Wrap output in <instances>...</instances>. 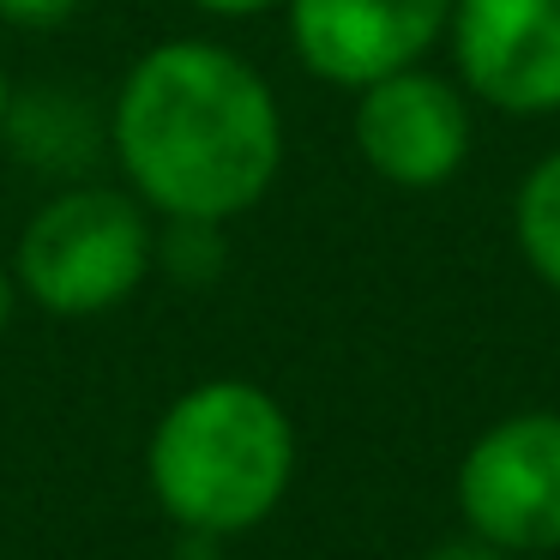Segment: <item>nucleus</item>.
Wrapping results in <instances>:
<instances>
[{
    "label": "nucleus",
    "mask_w": 560,
    "mask_h": 560,
    "mask_svg": "<svg viewBox=\"0 0 560 560\" xmlns=\"http://www.w3.org/2000/svg\"><path fill=\"white\" fill-rule=\"evenodd\" d=\"M290 49L319 85L362 91L446 37L452 0H283Z\"/></svg>",
    "instance_id": "7"
},
{
    "label": "nucleus",
    "mask_w": 560,
    "mask_h": 560,
    "mask_svg": "<svg viewBox=\"0 0 560 560\" xmlns=\"http://www.w3.org/2000/svg\"><path fill=\"white\" fill-rule=\"evenodd\" d=\"M7 109H13V79H7V61H0V121H7Z\"/></svg>",
    "instance_id": "15"
},
{
    "label": "nucleus",
    "mask_w": 560,
    "mask_h": 560,
    "mask_svg": "<svg viewBox=\"0 0 560 560\" xmlns=\"http://www.w3.org/2000/svg\"><path fill=\"white\" fill-rule=\"evenodd\" d=\"M85 0H0V25L7 31H61L79 19Z\"/></svg>",
    "instance_id": "11"
},
{
    "label": "nucleus",
    "mask_w": 560,
    "mask_h": 560,
    "mask_svg": "<svg viewBox=\"0 0 560 560\" xmlns=\"http://www.w3.org/2000/svg\"><path fill=\"white\" fill-rule=\"evenodd\" d=\"M350 133L380 182L428 194L446 187L470 158V97L458 79H440L416 61L355 91Z\"/></svg>",
    "instance_id": "5"
},
{
    "label": "nucleus",
    "mask_w": 560,
    "mask_h": 560,
    "mask_svg": "<svg viewBox=\"0 0 560 560\" xmlns=\"http://www.w3.org/2000/svg\"><path fill=\"white\" fill-rule=\"evenodd\" d=\"M428 560H506V555H500L494 542H482V536H452V542H440Z\"/></svg>",
    "instance_id": "12"
},
{
    "label": "nucleus",
    "mask_w": 560,
    "mask_h": 560,
    "mask_svg": "<svg viewBox=\"0 0 560 560\" xmlns=\"http://www.w3.org/2000/svg\"><path fill=\"white\" fill-rule=\"evenodd\" d=\"M13 314H19V278H13V259H0V338H7Z\"/></svg>",
    "instance_id": "14"
},
{
    "label": "nucleus",
    "mask_w": 560,
    "mask_h": 560,
    "mask_svg": "<svg viewBox=\"0 0 560 560\" xmlns=\"http://www.w3.org/2000/svg\"><path fill=\"white\" fill-rule=\"evenodd\" d=\"M109 158L151 218L235 223L283 170V109L247 55L211 37H170L121 73Z\"/></svg>",
    "instance_id": "1"
},
{
    "label": "nucleus",
    "mask_w": 560,
    "mask_h": 560,
    "mask_svg": "<svg viewBox=\"0 0 560 560\" xmlns=\"http://www.w3.org/2000/svg\"><path fill=\"white\" fill-rule=\"evenodd\" d=\"M145 482L175 530L247 536L295 482V422L254 380H199L151 428Z\"/></svg>",
    "instance_id": "2"
},
{
    "label": "nucleus",
    "mask_w": 560,
    "mask_h": 560,
    "mask_svg": "<svg viewBox=\"0 0 560 560\" xmlns=\"http://www.w3.org/2000/svg\"><path fill=\"white\" fill-rule=\"evenodd\" d=\"M512 235H518V254L530 259V271L560 295V151L530 163V175L518 182L512 199Z\"/></svg>",
    "instance_id": "9"
},
{
    "label": "nucleus",
    "mask_w": 560,
    "mask_h": 560,
    "mask_svg": "<svg viewBox=\"0 0 560 560\" xmlns=\"http://www.w3.org/2000/svg\"><path fill=\"white\" fill-rule=\"evenodd\" d=\"M223 259V223H187V218H163L158 235V266H170L175 278L199 283L211 278Z\"/></svg>",
    "instance_id": "10"
},
{
    "label": "nucleus",
    "mask_w": 560,
    "mask_h": 560,
    "mask_svg": "<svg viewBox=\"0 0 560 560\" xmlns=\"http://www.w3.org/2000/svg\"><path fill=\"white\" fill-rule=\"evenodd\" d=\"M458 512L500 555L560 548V410H518L470 440L458 464Z\"/></svg>",
    "instance_id": "4"
},
{
    "label": "nucleus",
    "mask_w": 560,
    "mask_h": 560,
    "mask_svg": "<svg viewBox=\"0 0 560 560\" xmlns=\"http://www.w3.org/2000/svg\"><path fill=\"white\" fill-rule=\"evenodd\" d=\"M0 139H13L19 151H25V163H37V170H85L91 151L109 145V115H97L85 97H73V91H61V121H49V97H13V109H7V121H0Z\"/></svg>",
    "instance_id": "8"
},
{
    "label": "nucleus",
    "mask_w": 560,
    "mask_h": 560,
    "mask_svg": "<svg viewBox=\"0 0 560 560\" xmlns=\"http://www.w3.org/2000/svg\"><path fill=\"white\" fill-rule=\"evenodd\" d=\"M158 271V223L133 187L73 182L49 194L19 230V295L55 319H97L133 302Z\"/></svg>",
    "instance_id": "3"
},
{
    "label": "nucleus",
    "mask_w": 560,
    "mask_h": 560,
    "mask_svg": "<svg viewBox=\"0 0 560 560\" xmlns=\"http://www.w3.org/2000/svg\"><path fill=\"white\" fill-rule=\"evenodd\" d=\"M458 85L500 115L560 109V0H452Z\"/></svg>",
    "instance_id": "6"
},
{
    "label": "nucleus",
    "mask_w": 560,
    "mask_h": 560,
    "mask_svg": "<svg viewBox=\"0 0 560 560\" xmlns=\"http://www.w3.org/2000/svg\"><path fill=\"white\" fill-rule=\"evenodd\" d=\"M199 13L211 19H254V13H271V7H283V0H194Z\"/></svg>",
    "instance_id": "13"
}]
</instances>
